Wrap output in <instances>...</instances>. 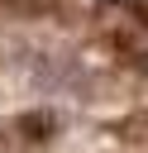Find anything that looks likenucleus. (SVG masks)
<instances>
[{"instance_id":"nucleus-1","label":"nucleus","mask_w":148,"mask_h":153,"mask_svg":"<svg viewBox=\"0 0 148 153\" xmlns=\"http://www.w3.org/2000/svg\"><path fill=\"white\" fill-rule=\"evenodd\" d=\"M143 67H148V57H143Z\"/></svg>"}]
</instances>
